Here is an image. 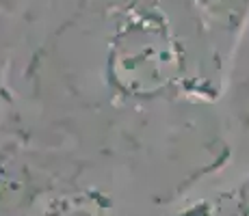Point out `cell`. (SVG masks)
Wrapping results in <instances>:
<instances>
[{
	"instance_id": "6",
	"label": "cell",
	"mask_w": 249,
	"mask_h": 216,
	"mask_svg": "<svg viewBox=\"0 0 249 216\" xmlns=\"http://www.w3.org/2000/svg\"><path fill=\"white\" fill-rule=\"evenodd\" d=\"M4 76H7V61H0V104H2V95H4Z\"/></svg>"
},
{
	"instance_id": "5",
	"label": "cell",
	"mask_w": 249,
	"mask_h": 216,
	"mask_svg": "<svg viewBox=\"0 0 249 216\" xmlns=\"http://www.w3.org/2000/svg\"><path fill=\"white\" fill-rule=\"evenodd\" d=\"M228 78L236 95H249V26L243 33L228 67Z\"/></svg>"
},
{
	"instance_id": "1",
	"label": "cell",
	"mask_w": 249,
	"mask_h": 216,
	"mask_svg": "<svg viewBox=\"0 0 249 216\" xmlns=\"http://www.w3.org/2000/svg\"><path fill=\"white\" fill-rule=\"evenodd\" d=\"M189 4L228 71L234 50L249 26V0H189Z\"/></svg>"
},
{
	"instance_id": "3",
	"label": "cell",
	"mask_w": 249,
	"mask_h": 216,
	"mask_svg": "<svg viewBox=\"0 0 249 216\" xmlns=\"http://www.w3.org/2000/svg\"><path fill=\"white\" fill-rule=\"evenodd\" d=\"M63 0H0V61L59 16Z\"/></svg>"
},
{
	"instance_id": "4",
	"label": "cell",
	"mask_w": 249,
	"mask_h": 216,
	"mask_svg": "<svg viewBox=\"0 0 249 216\" xmlns=\"http://www.w3.org/2000/svg\"><path fill=\"white\" fill-rule=\"evenodd\" d=\"M37 216H117L113 203L100 190H70L56 195L41 205Z\"/></svg>"
},
{
	"instance_id": "2",
	"label": "cell",
	"mask_w": 249,
	"mask_h": 216,
	"mask_svg": "<svg viewBox=\"0 0 249 216\" xmlns=\"http://www.w3.org/2000/svg\"><path fill=\"white\" fill-rule=\"evenodd\" d=\"M41 193L39 180L16 141H0V216H20Z\"/></svg>"
}]
</instances>
